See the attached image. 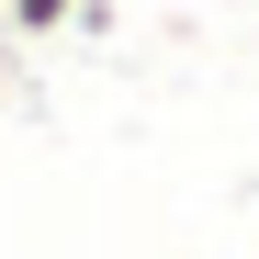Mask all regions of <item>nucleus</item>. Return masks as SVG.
I'll list each match as a JSON object with an SVG mask.
<instances>
[{
  "label": "nucleus",
  "instance_id": "obj_1",
  "mask_svg": "<svg viewBox=\"0 0 259 259\" xmlns=\"http://www.w3.org/2000/svg\"><path fill=\"white\" fill-rule=\"evenodd\" d=\"M68 12H79V0H0V23H12V34H57Z\"/></svg>",
  "mask_w": 259,
  "mask_h": 259
}]
</instances>
